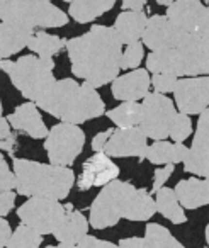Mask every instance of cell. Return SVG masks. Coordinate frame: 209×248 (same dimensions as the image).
<instances>
[{"label": "cell", "mask_w": 209, "mask_h": 248, "mask_svg": "<svg viewBox=\"0 0 209 248\" xmlns=\"http://www.w3.org/2000/svg\"><path fill=\"white\" fill-rule=\"evenodd\" d=\"M72 73L92 89H99L119 77L123 45L114 28L92 26L89 32L66 41Z\"/></svg>", "instance_id": "6da1fadb"}, {"label": "cell", "mask_w": 209, "mask_h": 248, "mask_svg": "<svg viewBox=\"0 0 209 248\" xmlns=\"http://www.w3.org/2000/svg\"><path fill=\"white\" fill-rule=\"evenodd\" d=\"M155 213V199L146 189H136L133 184L116 179L104 186L94 199L89 226L106 230L116 226L119 219L148 221Z\"/></svg>", "instance_id": "7a4b0ae2"}, {"label": "cell", "mask_w": 209, "mask_h": 248, "mask_svg": "<svg viewBox=\"0 0 209 248\" xmlns=\"http://www.w3.org/2000/svg\"><path fill=\"white\" fill-rule=\"evenodd\" d=\"M36 106L62 123L77 126L106 112V104L97 90L85 82L79 83L72 78L56 80Z\"/></svg>", "instance_id": "3957f363"}, {"label": "cell", "mask_w": 209, "mask_h": 248, "mask_svg": "<svg viewBox=\"0 0 209 248\" xmlns=\"http://www.w3.org/2000/svg\"><path fill=\"white\" fill-rule=\"evenodd\" d=\"M16 194L26 197L62 201L66 199L75 184V173L70 167H56L26 158L12 160Z\"/></svg>", "instance_id": "277c9868"}, {"label": "cell", "mask_w": 209, "mask_h": 248, "mask_svg": "<svg viewBox=\"0 0 209 248\" xmlns=\"http://www.w3.org/2000/svg\"><path fill=\"white\" fill-rule=\"evenodd\" d=\"M146 72L178 77H202L209 73V29L191 32L177 48L151 51Z\"/></svg>", "instance_id": "5b68a950"}, {"label": "cell", "mask_w": 209, "mask_h": 248, "mask_svg": "<svg viewBox=\"0 0 209 248\" xmlns=\"http://www.w3.org/2000/svg\"><path fill=\"white\" fill-rule=\"evenodd\" d=\"M53 68H55L53 58H39L34 55L21 56L16 62H11V60L0 62V70L7 73L12 85L29 102L34 104L56 82L55 75H53Z\"/></svg>", "instance_id": "8992f818"}, {"label": "cell", "mask_w": 209, "mask_h": 248, "mask_svg": "<svg viewBox=\"0 0 209 248\" xmlns=\"http://www.w3.org/2000/svg\"><path fill=\"white\" fill-rule=\"evenodd\" d=\"M0 21L34 31L36 28H63L68 24V16L48 0H0Z\"/></svg>", "instance_id": "52a82bcc"}, {"label": "cell", "mask_w": 209, "mask_h": 248, "mask_svg": "<svg viewBox=\"0 0 209 248\" xmlns=\"http://www.w3.org/2000/svg\"><path fill=\"white\" fill-rule=\"evenodd\" d=\"M45 140L49 163L56 167H72L83 150L85 133L77 124L60 123L49 129Z\"/></svg>", "instance_id": "ba28073f"}, {"label": "cell", "mask_w": 209, "mask_h": 248, "mask_svg": "<svg viewBox=\"0 0 209 248\" xmlns=\"http://www.w3.org/2000/svg\"><path fill=\"white\" fill-rule=\"evenodd\" d=\"M175 114L177 110L172 99L157 92L146 93L141 104V117L138 128L146 138H151L153 141H163L165 138H168Z\"/></svg>", "instance_id": "9c48e42d"}, {"label": "cell", "mask_w": 209, "mask_h": 248, "mask_svg": "<svg viewBox=\"0 0 209 248\" xmlns=\"http://www.w3.org/2000/svg\"><path fill=\"white\" fill-rule=\"evenodd\" d=\"M65 206L60 201L43 199V197H29L17 209V217L22 224L32 228L36 233L53 234L65 217Z\"/></svg>", "instance_id": "30bf717a"}, {"label": "cell", "mask_w": 209, "mask_h": 248, "mask_svg": "<svg viewBox=\"0 0 209 248\" xmlns=\"http://www.w3.org/2000/svg\"><path fill=\"white\" fill-rule=\"evenodd\" d=\"M175 107L185 116L201 114L209 106V78L202 77H184L177 80L174 89Z\"/></svg>", "instance_id": "8fae6325"}, {"label": "cell", "mask_w": 209, "mask_h": 248, "mask_svg": "<svg viewBox=\"0 0 209 248\" xmlns=\"http://www.w3.org/2000/svg\"><path fill=\"white\" fill-rule=\"evenodd\" d=\"M165 17L187 34L209 29V9L201 0H174Z\"/></svg>", "instance_id": "7c38bea8"}, {"label": "cell", "mask_w": 209, "mask_h": 248, "mask_svg": "<svg viewBox=\"0 0 209 248\" xmlns=\"http://www.w3.org/2000/svg\"><path fill=\"white\" fill-rule=\"evenodd\" d=\"M184 170L201 179H208L209 175V109L199 114L195 136L192 140V146L187 150L184 158Z\"/></svg>", "instance_id": "4fadbf2b"}, {"label": "cell", "mask_w": 209, "mask_h": 248, "mask_svg": "<svg viewBox=\"0 0 209 248\" xmlns=\"http://www.w3.org/2000/svg\"><path fill=\"white\" fill-rule=\"evenodd\" d=\"M187 32L180 31L165 16H151L146 21L143 31V46L151 51H165V49L177 48L185 39Z\"/></svg>", "instance_id": "5bb4252c"}, {"label": "cell", "mask_w": 209, "mask_h": 248, "mask_svg": "<svg viewBox=\"0 0 209 248\" xmlns=\"http://www.w3.org/2000/svg\"><path fill=\"white\" fill-rule=\"evenodd\" d=\"M119 177V167L106 155L96 153L82 165L79 179L75 180L79 190H89L92 187H104Z\"/></svg>", "instance_id": "9a60e30c"}, {"label": "cell", "mask_w": 209, "mask_h": 248, "mask_svg": "<svg viewBox=\"0 0 209 248\" xmlns=\"http://www.w3.org/2000/svg\"><path fill=\"white\" fill-rule=\"evenodd\" d=\"M146 136L138 128L114 129L109 141L104 146V152L109 158H124V156H136L145 160L146 155Z\"/></svg>", "instance_id": "2e32d148"}, {"label": "cell", "mask_w": 209, "mask_h": 248, "mask_svg": "<svg viewBox=\"0 0 209 248\" xmlns=\"http://www.w3.org/2000/svg\"><path fill=\"white\" fill-rule=\"evenodd\" d=\"M111 92L116 100L138 102L150 93V73L145 68H136L126 75L116 77L111 85Z\"/></svg>", "instance_id": "e0dca14e"}, {"label": "cell", "mask_w": 209, "mask_h": 248, "mask_svg": "<svg viewBox=\"0 0 209 248\" xmlns=\"http://www.w3.org/2000/svg\"><path fill=\"white\" fill-rule=\"evenodd\" d=\"M7 121L16 131H22L32 140H43L48 136L49 129L34 102H24L16 107V110L7 116Z\"/></svg>", "instance_id": "ac0fdd59"}, {"label": "cell", "mask_w": 209, "mask_h": 248, "mask_svg": "<svg viewBox=\"0 0 209 248\" xmlns=\"http://www.w3.org/2000/svg\"><path fill=\"white\" fill-rule=\"evenodd\" d=\"M174 194L182 209H199L209 204V182L208 179L191 177L180 180L175 186Z\"/></svg>", "instance_id": "d6986e66"}, {"label": "cell", "mask_w": 209, "mask_h": 248, "mask_svg": "<svg viewBox=\"0 0 209 248\" xmlns=\"http://www.w3.org/2000/svg\"><path fill=\"white\" fill-rule=\"evenodd\" d=\"M65 217L62 219L60 226L55 230L53 236L58 243L63 245H79L83 236L89 234V221L80 211L73 209L72 204H65Z\"/></svg>", "instance_id": "ffe728a7"}, {"label": "cell", "mask_w": 209, "mask_h": 248, "mask_svg": "<svg viewBox=\"0 0 209 248\" xmlns=\"http://www.w3.org/2000/svg\"><path fill=\"white\" fill-rule=\"evenodd\" d=\"M146 14L143 11H124L116 17L114 31L119 38L121 45H133L138 43L143 36L146 26Z\"/></svg>", "instance_id": "44dd1931"}, {"label": "cell", "mask_w": 209, "mask_h": 248, "mask_svg": "<svg viewBox=\"0 0 209 248\" xmlns=\"http://www.w3.org/2000/svg\"><path fill=\"white\" fill-rule=\"evenodd\" d=\"M187 146L184 143H168V141H155L146 148L145 158L153 165H177L182 163L187 155Z\"/></svg>", "instance_id": "7402d4cb"}, {"label": "cell", "mask_w": 209, "mask_h": 248, "mask_svg": "<svg viewBox=\"0 0 209 248\" xmlns=\"http://www.w3.org/2000/svg\"><path fill=\"white\" fill-rule=\"evenodd\" d=\"M116 5V0H72L68 14L79 24L96 21Z\"/></svg>", "instance_id": "603a6c76"}, {"label": "cell", "mask_w": 209, "mask_h": 248, "mask_svg": "<svg viewBox=\"0 0 209 248\" xmlns=\"http://www.w3.org/2000/svg\"><path fill=\"white\" fill-rule=\"evenodd\" d=\"M32 34H34V31L19 29L0 21V62L22 51L28 46V41Z\"/></svg>", "instance_id": "cb8c5ba5"}, {"label": "cell", "mask_w": 209, "mask_h": 248, "mask_svg": "<svg viewBox=\"0 0 209 248\" xmlns=\"http://www.w3.org/2000/svg\"><path fill=\"white\" fill-rule=\"evenodd\" d=\"M155 209L174 224H182L187 221V216L178 204L174 189H170V187H161L155 192Z\"/></svg>", "instance_id": "d4e9b609"}, {"label": "cell", "mask_w": 209, "mask_h": 248, "mask_svg": "<svg viewBox=\"0 0 209 248\" xmlns=\"http://www.w3.org/2000/svg\"><path fill=\"white\" fill-rule=\"evenodd\" d=\"M66 46V41L63 38H58L55 34H48L45 31L34 32L29 38L28 48L32 53L39 56V58H53L55 55H58L63 48Z\"/></svg>", "instance_id": "484cf974"}, {"label": "cell", "mask_w": 209, "mask_h": 248, "mask_svg": "<svg viewBox=\"0 0 209 248\" xmlns=\"http://www.w3.org/2000/svg\"><path fill=\"white\" fill-rule=\"evenodd\" d=\"M145 248H185L170 231L158 223H148L145 228Z\"/></svg>", "instance_id": "4316f807"}, {"label": "cell", "mask_w": 209, "mask_h": 248, "mask_svg": "<svg viewBox=\"0 0 209 248\" xmlns=\"http://www.w3.org/2000/svg\"><path fill=\"white\" fill-rule=\"evenodd\" d=\"M106 116L116 124L119 129L136 128L141 117V104L140 102H123L114 109L107 110Z\"/></svg>", "instance_id": "83f0119b"}, {"label": "cell", "mask_w": 209, "mask_h": 248, "mask_svg": "<svg viewBox=\"0 0 209 248\" xmlns=\"http://www.w3.org/2000/svg\"><path fill=\"white\" fill-rule=\"evenodd\" d=\"M41 243H43L41 234L36 233L32 228H29L21 223L14 231H12L5 248H39Z\"/></svg>", "instance_id": "f1b7e54d"}, {"label": "cell", "mask_w": 209, "mask_h": 248, "mask_svg": "<svg viewBox=\"0 0 209 248\" xmlns=\"http://www.w3.org/2000/svg\"><path fill=\"white\" fill-rule=\"evenodd\" d=\"M191 135H192L191 117L185 116V114H182V112H177L174 117V123H172V126H170L168 136L174 140V143H184Z\"/></svg>", "instance_id": "f546056e"}, {"label": "cell", "mask_w": 209, "mask_h": 248, "mask_svg": "<svg viewBox=\"0 0 209 248\" xmlns=\"http://www.w3.org/2000/svg\"><path fill=\"white\" fill-rule=\"evenodd\" d=\"M145 56V46L141 41L128 45L121 55V70H136Z\"/></svg>", "instance_id": "4dcf8cb0"}, {"label": "cell", "mask_w": 209, "mask_h": 248, "mask_svg": "<svg viewBox=\"0 0 209 248\" xmlns=\"http://www.w3.org/2000/svg\"><path fill=\"white\" fill-rule=\"evenodd\" d=\"M177 80V77L170 73H153V77H150V85H153L157 93H168L174 92Z\"/></svg>", "instance_id": "1f68e13d"}, {"label": "cell", "mask_w": 209, "mask_h": 248, "mask_svg": "<svg viewBox=\"0 0 209 248\" xmlns=\"http://www.w3.org/2000/svg\"><path fill=\"white\" fill-rule=\"evenodd\" d=\"M12 189H16L14 172L9 169L4 155L0 153V194L7 192V190H12Z\"/></svg>", "instance_id": "d6a6232c"}, {"label": "cell", "mask_w": 209, "mask_h": 248, "mask_svg": "<svg viewBox=\"0 0 209 248\" xmlns=\"http://www.w3.org/2000/svg\"><path fill=\"white\" fill-rule=\"evenodd\" d=\"M175 170V165H172V163H168V165H165L163 169H158L155 170V177H153V189H151V192H157L158 189H161V187L165 186V182H167L168 179H170V175L174 173Z\"/></svg>", "instance_id": "836d02e7"}, {"label": "cell", "mask_w": 209, "mask_h": 248, "mask_svg": "<svg viewBox=\"0 0 209 248\" xmlns=\"http://www.w3.org/2000/svg\"><path fill=\"white\" fill-rule=\"evenodd\" d=\"M77 247H79V248H119L117 245L111 243V241L99 240V238L90 236V234L83 236L82 240L79 241V245H77Z\"/></svg>", "instance_id": "e575fe53"}, {"label": "cell", "mask_w": 209, "mask_h": 248, "mask_svg": "<svg viewBox=\"0 0 209 248\" xmlns=\"http://www.w3.org/2000/svg\"><path fill=\"white\" fill-rule=\"evenodd\" d=\"M16 196H17V194H16L14 190H7V192L0 194V217H5L14 209Z\"/></svg>", "instance_id": "d590c367"}, {"label": "cell", "mask_w": 209, "mask_h": 248, "mask_svg": "<svg viewBox=\"0 0 209 248\" xmlns=\"http://www.w3.org/2000/svg\"><path fill=\"white\" fill-rule=\"evenodd\" d=\"M113 131H114V128H109V129H106V131H102V133H99V135L94 136V140H92V150L94 152L96 153L104 152V146H106V143L109 141Z\"/></svg>", "instance_id": "8d00e7d4"}, {"label": "cell", "mask_w": 209, "mask_h": 248, "mask_svg": "<svg viewBox=\"0 0 209 248\" xmlns=\"http://www.w3.org/2000/svg\"><path fill=\"white\" fill-rule=\"evenodd\" d=\"M12 231H11V224L5 217H0V248H5L9 238H11Z\"/></svg>", "instance_id": "74e56055"}, {"label": "cell", "mask_w": 209, "mask_h": 248, "mask_svg": "<svg viewBox=\"0 0 209 248\" xmlns=\"http://www.w3.org/2000/svg\"><path fill=\"white\" fill-rule=\"evenodd\" d=\"M16 145H17V135H16V133H11L7 138L0 141V148L4 150V152H9L11 155H14Z\"/></svg>", "instance_id": "f35d334b"}, {"label": "cell", "mask_w": 209, "mask_h": 248, "mask_svg": "<svg viewBox=\"0 0 209 248\" xmlns=\"http://www.w3.org/2000/svg\"><path fill=\"white\" fill-rule=\"evenodd\" d=\"M117 247L119 248H145V241H143V238H138V236L124 238V240L119 241Z\"/></svg>", "instance_id": "ab89813d"}, {"label": "cell", "mask_w": 209, "mask_h": 248, "mask_svg": "<svg viewBox=\"0 0 209 248\" xmlns=\"http://www.w3.org/2000/svg\"><path fill=\"white\" fill-rule=\"evenodd\" d=\"M123 11H143L148 0H121Z\"/></svg>", "instance_id": "60d3db41"}, {"label": "cell", "mask_w": 209, "mask_h": 248, "mask_svg": "<svg viewBox=\"0 0 209 248\" xmlns=\"http://www.w3.org/2000/svg\"><path fill=\"white\" fill-rule=\"evenodd\" d=\"M11 135V124H9L7 117H0V141L5 140Z\"/></svg>", "instance_id": "b9f144b4"}, {"label": "cell", "mask_w": 209, "mask_h": 248, "mask_svg": "<svg viewBox=\"0 0 209 248\" xmlns=\"http://www.w3.org/2000/svg\"><path fill=\"white\" fill-rule=\"evenodd\" d=\"M46 248H79L77 245H63V243H58V245H49Z\"/></svg>", "instance_id": "7bdbcfd3"}, {"label": "cell", "mask_w": 209, "mask_h": 248, "mask_svg": "<svg viewBox=\"0 0 209 248\" xmlns=\"http://www.w3.org/2000/svg\"><path fill=\"white\" fill-rule=\"evenodd\" d=\"M172 2H174V0H157L158 5H165V7H168V5H170Z\"/></svg>", "instance_id": "ee69618b"}, {"label": "cell", "mask_w": 209, "mask_h": 248, "mask_svg": "<svg viewBox=\"0 0 209 248\" xmlns=\"http://www.w3.org/2000/svg\"><path fill=\"white\" fill-rule=\"evenodd\" d=\"M0 117H2V100H0Z\"/></svg>", "instance_id": "f6af8a7d"}, {"label": "cell", "mask_w": 209, "mask_h": 248, "mask_svg": "<svg viewBox=\"0 0 209 248\" xmlns=\"http://www.w3.org/2000/svg\"><path fill=\"white\" fill-rule=\"evenodd\" d=\"M209 4V0H204V5H208Z\"/></svg>", "instance_id": "bcb514c9"}, {"label": "cell", "mask_w": 209, "mask_h": 248, "mask_svg": "<svg viewBox=\"0 0 209 248\" xmlns=\"http://www.w3.org/2000/svg\"><path fill=\"white\" fill-rule=\"evenodd\" d=\"M63 2H72V0H63Z\"/></svg>", "instance_id": "7dc6e473"}, {"label": "cell", "mask_w": 209, "mask_h": 248, "mask_svg": "<svg viewBox=\"0 0 209 248\" xmlns=\"http://www.w3.org/2000/svg\"><path fill=\"white\" fill-rule=\"evenodd\" d=\"M48 2H51V0H48Z\"/></svg>", "instance_id": "c3c4849f"}, {"label": "cell", "mask_w": 209, "mask_h": 248, "mask_svg": "<svg viewBox=\"0 0 209 248\" xmlns=\"http://www.w3.org/2000/svg\"><path fill=\"white\" fill-rule=\"evenodd\" d=\"M206 248H208V247H206Z\"/></svg>", "instance_id": "681fc988"}]
</instances>
